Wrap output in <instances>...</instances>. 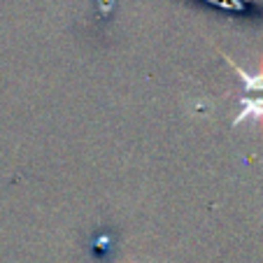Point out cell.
<instances>
[{
  "label": "cell",
  "mask_w": 263,
  "mask_h": 263,
  "mask_svg": "<svg viewBox=\"0 0 263 263\" xmlns=\"http://www.w3.org/2000/svg\"><path fill=\"white\" fill-rule=\"evenodd\" d=\"M261 119H263V96L261 98H242L240 112L233 119V126H240L245 121H261Z\"/></svg>",
  "instance_id": "cell-1"
},
{
  "label": "cell",
  "mask_w": 263,
  "mask_h": 263,
  "mask_svg": "<svg viewBox=\"0 0 263 263\" xmlns=\"http://www.w3.org/2000/svg\"><path fill=\"white\" fill-rule=\"evenodd\" d=\"M223 59H226V63H229L235 72H238V77H240V82H242V86H245L247 93H252V91H263V68L258 70V72H247V70H245L242 65L235 63L231 56L223 54Z\"/></svg>",
  "instance_id": "cell-2"
}]
</instances>
